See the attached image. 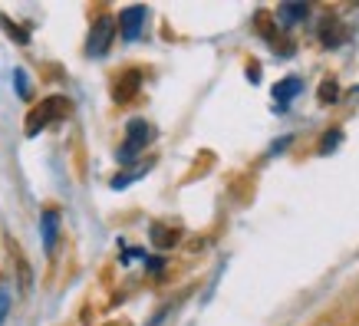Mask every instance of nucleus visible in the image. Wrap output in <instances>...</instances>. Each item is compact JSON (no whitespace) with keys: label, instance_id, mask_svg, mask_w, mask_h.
I'll return each instance as SVG.
<instances>
[{"label":"nucleus","instance_id":"nucleus-11","mask_svg":"<svg viewBox=\"0 0 359 326\" xmlns=\"http://www.w3.org/2000/svg\"><path fill=\"white\" fill-rule=\"evenodd\" d=\"M280 17H306V7H280Z\"/></svg>","mask_w":359,"mask_h":326},{"label":"nucleus","instance_id":"nucleus-12","mask_svg":"<svg viewBox=\"0 0 359 326\" xmlns=\"http://www.w3.org/2000/svg\"><path fill=\"white\" fill-rule=\"evenodd\" d=\"M17 89H20V96H23V99L30 96V89H27V76H23L20 69H17Z\"/></svg>","mask_w":359,"mask_h":326},{"label":"nucleus","instance_id":"nucleus-8","mask_svg":"<svg viewBox=\"0 0 359 326\" xmlns=\"http://www.w3.org/2000/svg\"><path fill=\"white\" fill-rule=\"evenodd\" d=\"M337 27H339L337 20H323V27H320V36H323V43L337 46V43H343V40H346V33H339Z\"/></svg>","mask_w":359,"mask_h":326},{"label":"nucleus","instance_id":"nucleus-4","mask_svg":"<svg viewBox=\"0 0 359 326\" xmlns=\"http://www.w3.org/2000/svg\"><path fill=\"white\" fill-rule=\"evenodd\" d=\"M139 86H142V73L139 69H129V73H122L119 76V83H116V89H112V96H116V102H129V99H135Z\"/></svg>","mask_w":359,"mask_h":326},{"label":"nucleus","instance_id":"nucleus-10","mask_svg":"<svg viewBox=\"0 0 359 326\" xmlns=\"http://www.w3.org/2000/svg\"><path fill=\"white\" fill-rule=\"evenodd\" d=\"M339 96V86H337V79H327L323 86H320V102H333V99Z\"/></svg>","mask_w":359,"mask_h":326},{"label":"nucleus","instance_id":"nucleus-5","mask_svg":"<svg viewBox=\"0 0 359 326\" xmlns=\"http://www.w3.org/2000/svg\"><path fill=\"white\" fill-rule=\"evenodd\" d=\"M142 20H145V7H129V11L119 13V27L126 40H135L142 33Z\"/></svg>","mask_w":359,"mask_h":326},{"label":"nucleus","instance_id":"nucleus-6","mask_svg":"<svg viewBox=\"0 0 359 326\" xmlns=\"http://www.w3.org/2000/svg\"><path fill=\"white\" fill-rule=\"evenodd\" d=\"M300 93V79H283L280 86H273V99H277V109H287V102Z\"/></svg>","mask_w":359,"mask_h":326},{"label":"nucleus","instance_id":"nucleus-7","mask_svg":"<svg viewBox=\"0 0 359 326\" xmlns=\"http://www.w3.org/2000/svg\"><path fill=\"white\" fill-rule=\"evenodd\" d=\"M56 228H60L56 211H46L43 215V244H46V250H53V244H56Z\"/></svg>","mask_w":359,"mask_h":326},{"label":"nucleus","instance_id":"nucleus-3","mask_svg":"<svg viewBox=\"0 0 359 326\" xmlns=\"http://www.w3.org/2000/svg\"><path fill=\"white\" fill-rule=\"evenodd\" d=\"M149 142H152V125L142 119L129 122V139H126V145L119 149V158L122 162H132V155H139Z\"/></svg>","mask_w":359,"mask_h":326},{"label":"nucleus","instance_id":"nucleus-2","mask_svg":"<svg viewBox=\"0 0 359 326\" xmlns=\"http://www.w3.org/2000/svg\"><path fill=\"white\" fill-rule=\"evenodd\" d=\"M112 40H116V20L112 17H99L96 23H93V30H89V40H86V53L93 56V60H99V56L109 53Z\"/></svg>","mask_w":359,"mask_h":326},{"label":"nucleus","instance_id":"nucleus-9","mask_svg":"<svg viewBox=\"0 0 359 326\" xmlns=\"http://www.w3.org/2000/svg\"><path fill=\"white\" fill-rule=\"evenodd\" d=\"M152 234H155V244H158V247H172L175 240H178V231H165V228H155Z\"/></svg>","mask_w":359,"mask_h":326},{"label":"nucleus","instance_id":"nucleus-13","mask_svg":"<svg viewBox=\"0 0 359 326\" xmlns=\"http://www.w3.org/2000/svg\"><path fill=\"white\" fill-rule=\"evenodd\" d=\"M7 306H11V300H7V294L0 290V320H4V313H7Z\"/></svg>","mask_w":359,"mask_h":326},{"label":"nucleus","instance_id":"nucleus-1","mask_svg":"<svg viewBox=\"0 0 359 326\" xmlns=\"http://www.w3.org/2000/svg\"><path fill=\"white\" fill-rule=\"evenodd\" d=\"M66 116H69V99H63V96L43 99V102L27 116V135H40L50 122H60V119H66Z\"/></svg>","mask_w":359,"mask_h":326}]
</instances>
